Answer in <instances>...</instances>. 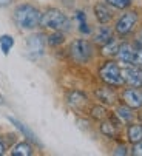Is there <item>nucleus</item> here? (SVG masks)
Listing matches in <instances>:
<instances>
[{
  "label": "nucleus",
  "mask_w": 142,
  "mask_h": 156,
  "mask_svg": "<svg viewBox=\"0 0 142 156\" xmlns=\"http://www.w3.org/2000/svg\"><path fill=\"white\" fill-rule=\"evenodd\" d=\"M40 11L30 3H22L14 9V22L20 30H34L40 27Z\"/></svg>",
  "instance_id": "1"
},
{
  "label": "nucleus",
  "mask_w": 142,
  "mask_h": 156,
  "mask_svg": "<svg viewBox=\"0 0 142 156\" xmlns=\"http://www.w3.org/2000/svg\"><path fill=\"white\" fill-rule=\"evenodd\" d=\"M40 27L53 30V31H62V30L65 31V30H69V19L60 9L50 8L42 14Z\"/></svg>",
  "instance_id": "2"
},
{
  "label": "nucleus",
  "mask_w": 142,
  "mask_h": 156,
  "mask_svg": "<svg viewBox=\"0 0 142 156\" xmlns=\"http://www.w3.org/2000/svg\"><path fill=\"white\" fill-rule=\"evenodd\" d=\"M99 77L110 87H121L124 85L122 73L117 62L114 60H107L101 68H99Z\"/></svg>",
  "instance_id": "3"
},
{
  "label": "nucleus",
  "mask_w": 142,
  "mask_h": 156,
  "mask_svg": "<svg viewBox=\"0 0 142 156\" xmlns=\"http://www.w3.org/2000/svg\"><path fill=\"white\" fill-rule=\"evenodd\" d=\"M69 56L76 63H88L93 57V45L85 39H77L69 45Z\"/></svg>",
  "instance_id": "4"
},
{
  "label": "nucleus",
  "mask_w": 142,
  "mask_h": 156,
  "mask_svg": "<svg viewBox=\"0 0 142 156\" xmlns=\"http://www.w3.org/2000/svg\"><path fill=\"white\" fill-rule=\"evenodd\" d=\"M136 23H137V14L134 11H127L119 17V20L116 22L114 31L119 36H128L134 30Z\"/></svg>",
  "instance_id": "5"
},
{
  "label": "nucleus",
  "mask_w": 142,
  "mask_h": 156,
  "mask_svg": "<svg viewBox=\"0 0 142 156\" xmlns=\"http://www.w3.org/2000/svg\"><path fill=\"white\" fill-rule=\"evenodd\" d=\"M27 48H28V54L31 57H34V59L40 57L43 54V50H45V36L40 33L31 34L27 39Z\"/></svg>",
  "instance_id": "6"
},
{
  "label": "nucleus",
  "mask_w": 142,
  "mask_h": 156,
  "mask_svg": "<svg viewBox=\"0 0 142 156\" xmlns=\"http://www.w3.org/2000/svg\"><path fill=\"white\" fill-rule=\"evenodd\" d=\"M122 101L131 110H137V108L142 107V91L136 90V87L125 88L124 93H122Z\"/></svg>",
  "instance_id": "7"
},
{
  "label": "nucleus",
  "mask_w": 142,
  "mask_h": 156,
  "mask_svg": "<svg viewBox=\"0 0 142 156\" xmlns=\"http://www.w3.org/2000/svg\"><path fill=\"white\" fill-rule=\"evenodd\" d=\"M122 73V79L124 83H127L128 87H140V76H139V70L134 65H125L124 68H121Z\"/></svg>",
  "instance_id": "8"
},
{
  "label": "nucleus",
  "mask_w": 142,
  "mask_h": 156,
  "mask_svg": "<svg viewBox=\"0 0 142 156\" xmlns=\"http://www.w3.org/2000/svg\"><path fill=\"white\" fill-rule=\"evenodd\" d=\"M133 56H134V48L133 45H130V43L124 42L119 45V50H117V60H119L121 63L124 65H131L133 63Z\"/></svg>",
  "instance_id": "9"
},
{
  "label": "nucleus",
  "mask_w": 142,
  "mask_h": 156,
  "mask_svg": "<svg viewBox=\"0 0 142 156\" xmlns=\"http://www.w3.org/2000/svg\"><path fill=\"white\" fill-rule=\"evenodd\" d=\"M94 16H96V19H98V22H99L101 25L110 23L111 19H113L111 9L108 8V5H105V3H102V2H99V3L94 5Z\"/></svg>",
  "instance_id": "10"
},
{
  "label": "nucleus",
  "mask_w": 142,
  "mask_h": 156,
  "mask_svg": "<svg viewBox=\"0 0 142 156\" xmlns=\"http://www.w3.org/2000/svg\"><path fill=\"white\" fill-rule=\"evenodd\" d=\"M66 102L74 110H83V107L88 104V98L82 91H69L66 94Z\"/></svg>",
  "instance_id": "11"
},
{
  "label": "nucleus",
  "mask_w": 142,
  "mask_h": 156,
  "mask_svg": "<svg viewBox=\"0 0 142 156\" xmlns=\"http://www.w3.org/2000/svg\"><path fill=\"white\" fill-rule=\"evenodd\" d=\"M8 121H9V122H11V124H12V125H14V127H16V128H17V130H19V131H20L22 135L25 136L28 141H31V142H34V144H39V141H37L36 135H34V133H33V131H31L25 124H22L20 121H17L16 118H11V116L8 118Z\"/></svg>",
  "instance_id": "12"
},
{
  "label": "nucleus",
  "mask_w": 142,
  "mask_h": 156,
  "mask_svg": "<svg viewBox=\"0 0 142 156\" xmlns=\"http://www.w3.org/2000/svg\"><path fill=\"white\" fill-rule=\"evenodd\" d=\"M96 98L105 105H113L117 99L116 93L111 90V88H99V90H96Z\"/></svg>",
  "instance_id": "13"
},
{
  "label": "nucleus",
  "mask_w": 142,
  "mask_h": 156,
  "mask_svg": "<svg viewBox=\"0 0 142 156\" xmlns=\"http://www.w3.org/2000/svg\"><path fill=\"white\" fill-rule=\"evenodd\" d=\"M127 139L131 144L142 141V124H130L127 128Z\"/></svg>",
  "instance_id": "14"
},
{
  "label": "nucleus",
  "mask_w": 142,
  "mask_h": 156,
  "mask_svg": "<svg viewBox=\"0 0 142 156\" xmlns=\"http://www.w3.org/2000/svg\"><path fill=\"white\" fill-rule=\"evenodd\" d=\"M11 154L14 156H31L33 154V147L30 142L23 141V142H17L12 150H11Z\"/></svg>",
  "instance_id": "15"
},
{
  "label": "nucleus",
  "mask_w": 142,
  "mask_h": 156,
  "mask_svg": "<svg viewBox=\"0 0 142 156\" xmlns=\"http://www.w3.org/2000/svg\"><path fill=\"white\" fill-rule=\"evenodd\" d=\"M117 118H119V121L121 122H124V124H128V122H131L133 121V118H134V115H133V111H131V108L128 107V105H119L116 108V113H114Z\"/></svg>",
  "instance_id": "16"
},
{
  "label": "nucleus",
  "mask_w": 142,
  "mask_h": 156,
  "mask_svg": "<svg viewBox=\"0 0 142 156\" xmlns=\"http://www.w3.org/2000/svg\"><path fill=\"white\" fill-rule=\"evenodd\" d=\"M110 40H113V31L108 27H101L98 34L94 36V42L99 43V45H105Z\"/></svg>",
  "instance_id": "17"
},
{
  "label": "nucleus",
  "mask_w": 142,
  "mask_h": 156,
  "mask_svg": "<svg viewBox=\"0 0 142 156\" xmlns=\"http://www.w3.org/2000/svg\"><path fill=\"white\" fill-rule=\"evenodd\" d=\"M101 133H102L104 136L110 138V139H114L117 136V125H114L111 121L110 122L108 121H104L101 124Z\"/></svg>",
  "instance_id": "18"
},
{
  "label": "nucleus",
  "mask_w": 142,
  "mask_h": 156,
  "mask_svg": "<svg viewBox=\"0 0 142 156\" xmlns=\"http://www.w3.org/2000/svg\"><path fill=\"white\" fill-rule=\"evenodd\" d=\"M14 47V39L9 36V34H3V36H0V50H2V53L5 56L9 54L11 48Z\"/></svg>",
  "instance_id": "19"
},
{
  "label": "nucleus",
  "mask_w": 142,
  "mask_h": 156,
  "mask_svg": "<svg viewBox=\"0 0 142 156\" xmlns=\"http://www.w3.org/2000/svg\"><path fill=\"white\" fill-rule=\"evenodd\" d=\"M117 50H119V43H117L114 39L110 40L108 43H105V45H102V56H116L117 54Z\"/></svg>",
  "instance_id": "20"
},
{
  "label": "nucleus",
  "mask_w": 142,
  "mask_h": 156,
  "mask_svg": "<svg viewBox=\"0 0 142 156\" xmlns=\"http://www.w3.org/2000/svg\"><path fill=\"white\" fill-rule=\"evenodd\" d=\"M46 42H48L50 47H59L65 42V36H63L62 31H54L53 34H50L48 37H46Z\"/></svg>",
  "instance_id": "21"
},
{
  "label": "nucleus",
  "mask_w": 142,
  "mask_h": 156,
  "mask_svg": "<svg viewBox=\"0 0 142 156\" xmlns=\"http://www.w3.org/2000/svg\"><path fill=\"white\" fill-rule=\"evenodd\" d=\"M90 116L96 121H102V119L107 118V110L102 105H93L90 108Z\"/></svg>",
  "instance_id": "22"
},
{
  "label": "nucleus",
  "mask_w": 142,
  "mask_h": 156,
  "mask_svg": "<svg viewBox=\"0 0 142 156\" xmlns=\"http://www.w3.org/2000/svg\"><path fill=\"white\" fill-rule=\"evenodd\" d=\"M105 2L116 9H127L131 5V0H105Z\"/></svg>",
  "instance_id": "23"
},
{
  "label": "nucleus",
  "mask_w": 142,
  "mask_h": 156,
  "mask_svg": "<svg viewBox=\"0 0 142 156\" xmlns=\"http://www.w3.org/2000/svg\"><path fill=\"white\" fill-rule=\"evenodd\" d=\"M134 66H140L142 68V47H137V50H134V56H133V63Z\"/></svg>",
  "instance_id": "24"
},
{
  "label": "nucleus",
  "mask_w": 142,
  "mask_h": 156,
  "mask_svg": "<svg viewBox=\"0 0 142 156\" xmlns=\"http://www.w3.org/2000/svg\"><path fill=\"white\" fill-rule=\"evenodd\" d=\"M131 154H133V156H142V141H140V142H136V144H133Z\"/></svg>",
  "instance_id": "25"
},
{
  "label": "nucleus",
  "mask_w": 142,
  "mask_h": 156,
  "mask_svg": "<svg viewBox=\"0 0 142 156\" xmlns=\"http://www.w3.org/2000/svg\"><path fill=\"white\" fill-rule=\"evenodd\" d=\"M113 153H114V154H128V150H127L125 145H117Z\"/></svg>",
  "instance_id": "26"
},
{
  "label": "nucleus",
  "mask_w": 142,
  "mask_h": 156,
  "mask_svg": "<svg viewBox=\"0 0 142 156\" xmlns=\"http://www.w3.org/2000/svg\"><path fill=\"white\" fill-rule=\"evenodd\" d=\"M134 43L137 47H142V30L136 34V37H134Z\"/></svg>",
  "instance_id": "27"
},
{
  "label": "nucleus",
  "mask_w": 142,
  "mask_h": 156,
  "mask_svg": "<svg viewBox=\"0 0 142 156\" xmlns=\"http://www.w3.org/2000/svg\"><path fill=\"white\" fill-rule=\"evenodd\" d=\"M12 0H0V6H8Z\"/></svg>",
  "instance_id": "28"
},
{
  "label": "nucleus",
  "mask_w": 142,
  "mask_h": 156,
  "mask_svg": "<svg viewBox=\"0 0 142 156\" xmlns=\"http://www.w3.org/2000/svg\"><path fill=\"white\" fill-rule=\"evenodd\" d=\"M5 153V144L2 142V139H0V156H2Z\"/></svg>",
  "instance_id": "29"
},
{
  "label": "nucleus",
  "mask_w": 142,
  "mask_h": 156,
  "mask_svg": "<svg viewBox=\"0 0 142 156\" xmlns=\"http://www.w3.org/2000/svg\"><path fill=\"white\" fill-rule=\"evenodd\" d=\"M139 76H140V83H142V70L139 71Z\"/></svg>",
  "instance_id": "30"
}]
</instances>
